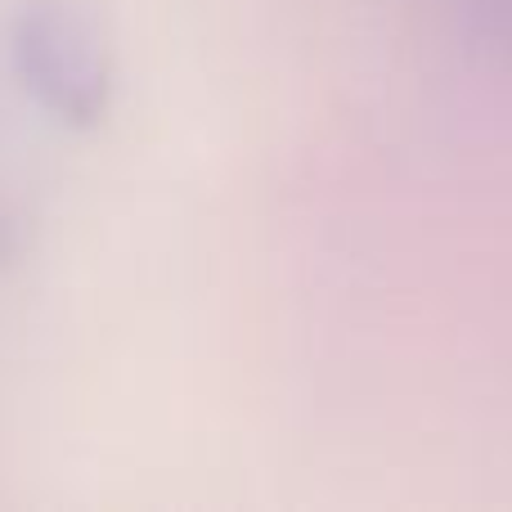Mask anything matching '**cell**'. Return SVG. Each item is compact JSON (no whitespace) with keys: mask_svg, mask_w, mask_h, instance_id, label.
Wrapping results in <instances>:
<instances>
[{"mask_svg":"<svg viewBox=\"0 0 512 512\" xmlns=\"http://www.w3.org/2000/svg\"><path fill=\"white\" fill-rule=\"evenodd\" d=\"M23 90L68 131H95L113 108V54L81 0H23L9 27Z\"/></svg>","mask_w":512,"mask_h":512,"instance_id":"6da1fadb","label":"cell"},{"mask_svg":"<svg viewBox=\"0 0 512 512\" xmlns=\"http://www.w3.org/2000/svg\"><path fill=\"white\" fill-rule=\"evenodd\" d=\"M18 252H23V221H18V216L0 203V265L14 261Z\"/></svg>","mask_w":512,"mask_h":512,"instance_id":"7a4b0ae2","label":"cell"}]
</instances>
